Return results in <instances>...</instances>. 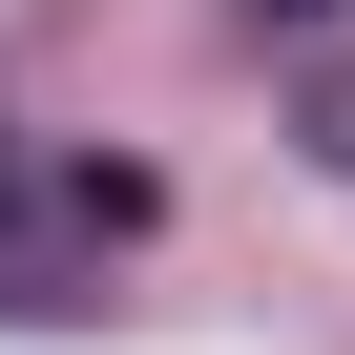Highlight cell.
Listing matches in <instances>:
<instances>
[{
    "label": "cell",
    "mask_w": 355,
    "mask_h": 355,
    "mask_svg": "<svg viewBox=\"0 0 355 355\" xmlns=\"http://www.w3.org/2000/svg\"><path fill=\"white\" fill-rule=\"evenodd\" d=\"M293 125H313V167H355V42H313V84H293Z\"/></svg>",
    "instance_id": "cell-1"
},
{
    "label": "cell",
    "mask_w": 355,
    "mask_h": 355,
    "mask_svg": "<svg viewBox=\"0 0 355 355\" xmlns=\"http://www.w3.org/2000/svg\"><path fill=\"white\" fill-rule=\"evenodd\" d=\"M251 21H334V0H251Z\"/></svg>",
    "instance_id": "cell-2"
}]
</instances>
